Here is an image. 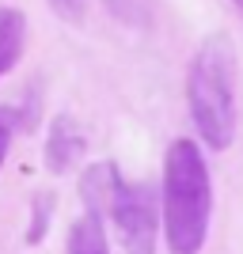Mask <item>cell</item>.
<instances>
[{"mask_svg":"<svg viewBox=\"0 0 243 254\" xmlns=\"http://www.w3.org/2000/svg\"><path fill=\"white\" fill-rule=\"evenodd\" d=\"M209 167L194 140H175L163 159V224L171 254H198L209 232Z\"/></svg>","mask_w":243,"mask_h":254,"instance_id":"1","label":"cell"},{"mask_svg":"<svg viewBox=\"0 0 243 254\" xmlns=\"http://www.w3.org/2000/svg\"><path fill=\"white\" fill-rule=\"evenodd\" d=\"M186 99L201 140L228 148L236 133V46L228 34H209L198 46L186 76Z\"/></svg>","mask_w":243,"mask_h":254,"instance_id":"2","label":"cell"},{"mask_svg":"<svg viewBox=\"0 0 243 254\" xmlns=\"http://www.w3.org/2000/svg\"><path fill=\"white\" fill-rule=\"evenodd\" d=\"M114 224L122 232L126 254H156V197L141 182H122L114 197Z\"/></svg>","mask_w":243,"mask_h":254,"instance_id":"3","label":"cell"},{"mask_svg":"<svg viewBox=\"0 0 243 254\" xmlns=\"http://www.w3.org/2000/svg\"><path fill=\"white\" fill-rule=\"evenodd\" d=\"M80 156H84V133H80V126H76L69 114L53 118L50 137H46V167L65 175V171L76 167Z\"/></svg>","mask_w":243,"mask_h":254,"instance_id":"4","label":"cell"},{"mask_svg":"<svg viewBox=\"0 0 243 254\" xmlns=\"http://www.w3.org/2000/svg\"><path fill=\"white\" fill-rule=\"evenodd\" d=\"M23 38H27V19L15 8H0V76L19 61Z\"/></svg>","mask_w":243,"mask_h":254,"instance_id":"5","label":"cell"},{"mask_svg":"<svg viewBox=\"0 0 243 254\" xmlns=\"http://www.w3.org/2000/svg\"><path fill=\"white\" fill-rule=\"evenodd\" d=\"M69 254H110L106 251V232L99 216H80L73 224V232H69Z\"/></svg>","mask_w":243,"mask_h":254,"instance_id":"6","label":"cell"},{"mask_svg":"<svg viewBox=\"0 0 243 254\" xmlns=\"http://www.w3.org/2000/svg\"><path fill=\"white\" fill-rule=\"evenodd\" d=\"M11 133H15V114H11L8 106H0V163H4V156H8Z\"/></svg>","mask_w":243,"mask_h":254,"instance_id":"7","label":"cell"},{"mask_svg":"<svg viewBox=\"0 0 243 254\" xmlns=\"http://www.w3.org/2000/svg\"><path fill=\"white\" fill-rule=\"evenodd\" d=\"M50 4L61 19H80L84 15V0H50Z\"/></svg>","mask_w":243,"mask_h":254,"instance_id":"8","label":"cell"},{"mask_svg":"<svg viewBox=\"0 0 243 254\" xmlns=\"http://www.w3.org/2000/svg\"><path fill=\"white\" fill-rule=\"evenodd\" d=\"M232 4H236V11H240V15H243V0H232Z\"/></svg>","mask_w":243,"mask_h":254,"instance_id":"9","label":"cell"}]
</instances>
